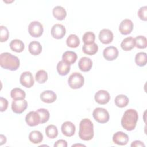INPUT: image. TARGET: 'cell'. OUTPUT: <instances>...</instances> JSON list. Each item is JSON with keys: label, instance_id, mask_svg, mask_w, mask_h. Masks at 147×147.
Returning <instances> with one entry per match:
<instances>
[{"label": "cell", "instance_id": "1", "mask_svg": "<svg viewBox=\"0 0 147 147\" xmlns=\"http://www.w3.org/2000/svg\"><path fill=\"white\" fill-rule=\"evenodd\" d=\"M138 119V115L136 110L132 109H127L122 117V126L127 131H131L135 129Z\"/></svg>", "mask_w": 147, "mask_h": 147}, {"label": "cell", "instance_id": "2", "mask_svg": "<svg viewBox=\"0 0 147 147\" xmlns=\"http://www.w3.org/2000/svg\"><path fill=\"white\" fill-rule=\"evenodd\" d=\"M0 65L6 69L16 71L20 67V60L9 52H3L0 55Z\"/></svg>", "mask_w": 147, "mask_h": 147}, {"label": "cell", "instance_id": "3", "mask_svg": "<svg viewBox=\"0 0 147 147\" xmlns=\"http://www.w3.org/2000/svg\"><path fill=\"white\" fill-rule=\"evenodd\" d=\"M94 135V125L88 118L83 119L79 123V137L84 141L91 140Z\"/></svg>", "mask_w": 147, "mask_h": 147}, {"label": "cell", "instance_id": "4", "mask_svg": "<svg viewBox=\"0 0 147 147\" xmlns=\"http://www.w3.org/2000/svg\"><path fill=\"white\" fill-rule=\"evenodd\" d=\"M84 77L79 72H74L72 74L68 79V85L72 89L80 88L84 84Z\"/></svg>", "mask_w": 147, "mask_h": 147}, {"label": "cell", "instance_id": "5", "mask_svg": "<svg viewBox=\"0 0 147 147\" xmlns=\"http://www.w3.org/2000/svg\"><path fill=\"white\" fill-rule=\"evenodd\" d=\"M94 118L100 123H105L109 121L110 115L109 112L104 108L96 107L92 113Z\"/></svg>", "mask_w": 147, "mask_h": 147}, {"label": "cell", "instance_id": "6", "mask_svg": "<svg viewBox=\"0 0 147 147\" xmlns=\"http://www.w3.org/2000/svg\"><path fill=\"white\" fill-rule=\"evenodd\" d=\"M44 31L43 26L38 21H34L31 22L28 26V32L30 36L33 37H40Z\"/></svg>", "mask_w": 147, "mask_h": 147}, {"label": "cell", "instance_id": "7", "mask_svg": "<svg viewBox=\"0 0 147 147\" xmlns=\"http://www.w3.org/2000/svg\"><path fill=\"white\" fill-rule=\"evenodd\" d=\"M20 82L22 86L26 88L32 87L34 83L32 74L29 71H25L22 73L20 78Z\"/></svg>", "mask_w": 147, "mask_h": 147}, {"label": "cell", "instance_id": "8", "mask_svg": "<svg viewBox=\"0 0 147 147\" xmlns=\"http://www.w3.org/2000/svg\"><path fill=\"white\" fill-rule=\"evenodd\" d=\"M51 33L53 38L61 39L65 36L66 29L64 25L60 24H56L52 27Z\"/></svg>", "mask_w": 147, "mask_h": 147}, {"label": "cell", "instance_id": "9", "mask_svg": "<svg viewBox=\"0 0 147 147\" xmlns=\"http://www.w3.org/2000/svg\"><path fill=\"white\" fill-rule=\"evenodd\" d=\"M28 103L25 99L13 100L11 103V109L14 113L21 114L27 108Z\"/></svg>", "mask_w": 147, "mask_h": 147}, {"label": "cell", "instance_id": "10", "mask_svg": "<svg viewBox=\"0 0 147 147\" xmlns=\"http://www.w3.org/2000/svg\"><path fill=\"white\" fill-rule=\"evenodd\" d=\"M118 50L114 46H109L105 48L103 52L104 58L108 61L115 60L118 56Z\"/></svg>", "mask_w": 147, "mask_h": 147}, {"label": "cell", "instance_id": "11", "mask_svg": "<svg viewBox=\"0 0 147 147\" xmlns=\"http://www.w3.org/2000/svg\"><path fill=\"white\" fill-rule=\"evenodd\" d=\"M133 23L129 19H124L122 20L119 26V32L124 35L130 34L133 29Z\"/></svg>", "mask_w": 147, "mask_h": 147}, {"label": "cell", "instance_id": "12", "mask_svg": "<svg viewBox=\"0 0 147 147\" xmlns=\"http://www.w3.org/2000/svg\"><path fill=\"white\" fill-rule=\"evenodd\" d=\"M25 121L29 126H35L40 123V117L36 111H30L25 117Z\"/></svg>", "mask_w": 147, "mask_h": 147}, {"label": "cell", "instance_id": "13", "mask_svg": "<svg viewBox=\"0 0 147 147\" xmlns=\"http://www.w3.org/2000/svg\"><path fill=\"white\" fill-rule=\"evenodd\" d=\"M94 98L98 103L105 105L109 102L110 96L109 93L107 91L100 90L95 93Z\"/></svg>", "mask_w": 147, "mask_h": 147}, {"label": "cell", "instance_id": "14", "mask_svg": "<svg viewBox=\"0 0 147 147\" xmlns=\"http://www.w3.org/2000/svg\"><path fill=\"white\" fill-rule=\"evenodd\" d=\"M113 33L108 29L101 30L99 34V39L100 41L105 44H108L112 42L113 40Z\"/></svg>", "mask_w": 147, "mask_h": 147}, {"label": "cell", "instance_id": "15", "mask_svg": "<svg viewBox=\"0 0 147 147\" xmlns=\"http://www.w3.org/2000/svg\"><path fill=\"white\" fill-rule=\"evenodd\" d=\"M113 141L118 145H125L129 141V136L122 131H117L113 136Z\"/></svg>", "mask_w": 147, "mask_h": 147}, {"label": "cell", "instance_id": "16", "mask_svg": "<svg viewBox=\"0 0 147 147\" xmlns=\"http://www.w3.org/2000/svg\"><path fill=\"white\" fill-rule=\"evenodd\" d=\"M62 133L67 137L72 136L75 132V126L70 121L64 122L61 127Z\"/></svg>", "mask_w": 147, "mask_h": 147}, {"label": "cell", "instance_id": "17", "mask_svg": "<svg viewBox=\"0 0 147 147\" xmlns=\"http://www.w3.org/2000/svg\"><path fill=\"white\" fill-rule=\"evenodd\" d=\"M78 67L80 71L88 72L92 67V61L89 57H83L80 58L78 62Z\"/></svg>", "mask_w": 147, "mask_h": 147}, {"label": "cell", "instance_id": "18", "mask_svg": "<svg viewBox=\"0 0 147 147\" xmlns=\"http://www.w3.org/2000/svg\"><path fill=\"white\" fill-rule=\"evenodd\" d=\"M40 98L44 103H51L54 102L57 98L56 94L51 90H45L40 94Z\"/></svg>", "mask_w": 147, "mask_h": 147}, {"label": "cell", "instance_id": "19", "mask_svg": "<svg viewBox=\"0 0 147 147\" xmlns=\"http://www.w3.org/2000/svg\"><path fill=\"white\" fill-rule=\"evenodd\" d=\"M77 59V55L74 51H65L62 55V60L65 63L71 65L75 63Z\"/></svg>", "mask_w": 147, "mask_h": 147}, {"label": "cell", "instance_id": "20", "mask_svg": "<svg viewBox=\"0 0 147 147\" xmlns=\"http://www.w3.org/2000/svg\"><path fill=\"white\" fill-rule=\"evenodd\" d=\"M52 14L55 18L60 21L63 20L67 16L65 9L61 6H55L52 10Z\"/></svg>", "mask_w": 147, "mask_h": 147}, {"label": "cell", "instance_id": "21", "mask_svg": "<svg viewBox=\"0 0 147 147\" xmlns=\"http://www.w3.org/2000/svg\"><path fill=\"white\" fill-rule=\"evenodd\" d=\"M121 47L124 51H130L135 47L134 38L131 36L124 38L121 43Z\"/></svg>", "mask_w": 147, "mask_h": 147}, {"label": "cell", "instance_id": "22", "mask_svg": "<svg viewBox=\"0 0 147 147\" xmlns=\"http://www.w3.org/2000/svg\"><path fill=\"white\" fill-rule=\"evenodd\" d=\"M28 49L32 55H38L42 51V46L39 42L33 41L29 43Z\"/></svg>", "mask_w": 147, "mask_h": 147}, {"label": "cell", "instance_id": "23", "mask_svg": "<svg viewBox=\"0 0 147 147\" xmlns=\"http://www.w3.org/2000/svg\"><path fill=\"white\" fill-rule=\"evenodd\" d=\"M57 71L59 75L61 76H64L67 75L70 71L71 67L69 64H68L64 62L63 60L58 62L57 64Z\"/></svg>", "mask_w": 147, "mask_h": 147}, {"label": "cell", "instance_id": "24", "mask_svg": "<svg viewBox=\"0 0 147 147\" xmlns=\"http://www.w3.org/2000/svg\"><path fill=\"white\" fill-rule=\"evenodd\" d=\"M10 49L16 52H21L25 48L24 42L18 39L13 40L10 43Z\"/></svg>", "mask_w": 147, "mask_h": 147}, {"label": "cell", "instance_id": "25", "mask_svg": "<svg viewBox=\"0 0 147 147\" xmlns=\"http://www.w3.org/2000/svg\"><path fill=\"white\" fill-rule=\"evenodd\" d=\"M82 50L85 54L93 55L98 52V46L95 42L91 44H84L82 47Z\"/></svg>", "mask_w": 147, "mask_h": 147}, {"label": "cell", "instance_id": "26", "mask_svg": "<svg viewBox=\"0 0 147 147\" xmlns=\"http://www.w3.org/2000/svg\"><path fill=\"white\" fill-rule=\"evenodd\" d=\"M29 139L33 144H39L43 140V135L38 130H33L29 133Z\"/></svg>", "mask_w": 147, "mask_h": 147}, {"label": "cell", "instance_id": "27", "mask_svg": "<svg viewBox=\"0 0 147 147\" xmlns=\"http://www.w3.org/2000/svg\"><path fill=\"white\" fill-rule=\"evenodd\" d=\"M129 100L127 96L125 95L120 94L118 95L114 99V102L115 105L118 107H124L127 105L129 103Z\"/></svg>", "mask_w": 147, "mask_h": 147}, {"label": "cell", "instance_id": "28", "mask_svg": "<svg viewBox=\"0 0 147 147\" xmlns=\"http://www.w3.org/2000/svg\"><path fill=\"white\" fill-rule=\"evenodd\" d=\"M10 96L13 100L24 99L25 98L26 94L22 89L20 88H14L11 90L10 92Z\"/></svg>", "mask_w": 147, "mask_h": 147}, {"label": "cell", "instance_id": "29", "mask_svg": "<svg viewBox=\"0 0 147 147\" xmlns=\"http://www.w3.org/2000/svg\"><path fill=\"white\" fill-rule=\"evenodd\" d=\"M135 62L136 64L140 67L145 66L147 62L146 53L144 52L137 53L135 56Z\"/></svg>", "mask_w": 147, "mask_h": 147}, {"label": "cell", "instance_id": "30", "mask_svg": "<svg viewBox=\"0 0 147 147\" xmlns=\"http://www.w3.org/2000/svg\"><path fill=\"white\" fill-rule=\"evenodd\" d=\"M66 44L69 47L76 48L80 44V40L76 34H71L67 37Z\"/></svg>", "mask_w": 147, "mask_h": 147}, {"label": "cell", "instance_id": "31", "mask_svg": "<svg viewBox=\"0 0 147 147\" xmlns=\"http://www.w3.org/2000/svg\"><path fill=\"white\" fill-rule=\"evenodd\" d=\"M46 136L49 138L53 139L56 138L58 135V130L56 126L53 125H48L45 130Z\"/></svg>", "mask_w": 147, "mask_h": 147}, {"label": "cell", "instance_id": "32", "mask_svg": "<svg viewBox=\"0 0 147 147\" xmlns=\"http://www.w3.org/2000/svg\"><path fill=\"white\" fill-rule=\"evenodd\" d=\"M36 111L38 113V114L40 115V123H41V124L44 123L48 121V119L49 118L50 114L47 109H44V108H41V109H38V110H37Z\"/></svg>", "mask_w": 147, "mask_h": 147}, {"label": "cell", "instance_id": "33", "mask_svg": "<svg viewBox=\"0 0 147 147\" xmlns=\"http://www.w3.org/2000/svg\"><path fill=\"white\" fill-rule=\"evenodd\" d=\"M135 46L139 49L145 48L147 46L146 38L144 36H137L135 38Z\"/></svg>", "mask_w": 147, "mask_h": 147}, {"label": "cell", "instance_id": "34", "mask_svg": "<svg viewBox=\"0 0 147 147\" xmlns=\"http://www.w3.org/2000/svg\"><path fill=\"white\" fill-rule=\"evenodd\" d=\"M35 79L39 83H45L48 79L47 72L43 69L38 71L36 74Z\"/></svg>", "mask_w": 147, "mask_h": 147}, {"label": "cell", "instance_id": "35", "mask_svg": "<svg viewBox=\"0 0 147 147\" xmlns=\"http://www.w3.org/2000/svg\"><path fill=\"white\" fill-rule=\"evenodd\" d=\"M95 39V35L92 32H86L82 37V40L84 44H91L94 43Z\"/></svg>", "mask_w": 147, "mask_h": 147}, {"label": "cell", "instance_id": "36", "mask_svg": "<svg viewBox=\"0 0 147 147\" xmlns=\"http://www.w3.org/2000/svg\"><path fill=\"white\" fill-rule=\"evenodd\" d=\"M0 41L1 42L6 41L9 37V32L7 28L3 25L0 26Z\"/></svg>", "mask_w": 147, "mask_h": 147}, {"label": "cell", "instance_id": "37", "mask_svg": "<svg viewBox=\"0 0 147 147\" xmlns=\"http://www.w3.org/2000/svg\"><path fill=\"white\" fill-rule=\"evenodd\" d=\"M139 18L143 21H146L147 20V7L146 6H142L140 8L137 13Z\"/></svg>", "mask_w": 147, "mask_h": 147}, {"label": "cell", "instance_id": "38", "mask_svg": "<svg viewBox=\"0 0 147 147\" xmlns=\"http://www.w3.org/2000/svg\"><path fill=\"white\" fill-rule=\"evenodd\" d=\"M8 106V101L6 99L1 97L0 98V110L1 112L5 111Z\"/></svg>", "mask_w": 147, "mask_h": 147}, {"label": "cell", "instance_id": "39", "mask_svg": "<svg viewBox=\"0 0 147 147\" xmlns=\"http://www.w3.org/2000/svg\"><path fill=\"white\" fill-rule=\"evenodd\" d=\"M55 147H67V142L64 140H59L54 144Z\"/></svg>", "mask_w": 147, "mask_h": 147}, {"label": "cell", "instance_id": "40", "mask_svg": "<svg viewBox=\"0 0 147 147\" xmlns=\"http://www.w3.org/2000/svg\"><path fill=\"white\" fill-rule=\"evenodd\" d=\"M131 146L132 147H137V146H143L145 147V144L141 141L139 140H136L134 141H133L131 144Z\"/></svg>", "mask_w": 147, "mask_h": 147}, {"label": "cell", "instance_id": "41", "mask_svg": "<svg viewBox=\"0 0 147 147\" xmlns=\"http://www.w3.org/2000/svg\"><path fill=\"white\" fill-rule=\"evenodd\" d=\"M0 139H1V144H0L1 145H3V144H5L6 142V138L3 134H1Z\"/></svg>", "mask_w": 147, "mask_h": 147}, {"label": "cell", "instance_id": "42", "mask_svg": "<svg viewBox=\"0 0 147 147\" xmlns=\"http://www.w3.org/2000/svg\"><path fill=\"white\" fill-rule=\"evenodd\" d=\"M85 146V145H82V144H75V145H72V146Z\"/></svg>", "mask_w": 147, "mask_h": 147}]
</instances>
